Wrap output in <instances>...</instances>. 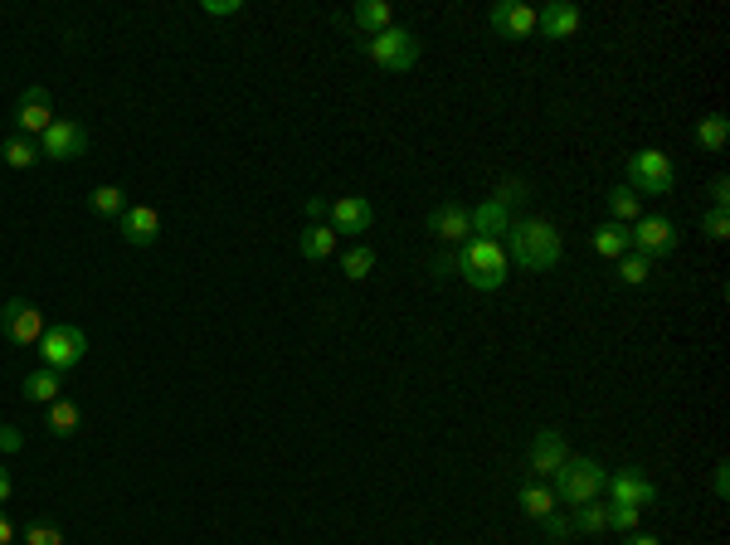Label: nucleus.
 I'll return each instance as SVG.
<instances>
[{
    "label": "nucleus",
    "mask_w": 730,
    "mask_h": 545,
    "mask_svg": "<svg viewBox=\"0 0 730 545\" xmlns=\"http://www.w3.org/2000/svg\"><path fill=\"white\" fill-rule=\"evenodd\" d=\"M580 25H584V15H580V5H570V0H550L546 10L536 15V30H546V39H570Z\"/></svg>",
    "instance_id": "f3484780"
},
{
    "label": "nucleus",
    "mask_w": 730,
    "mask_h": 545,
    "mask_svg": "<svg viewBox=\"0 0 730 545\" xmlns=\"http://www.w3.org/2000/svg\"><path fill=\"white\" fill-rule=\"evenodd\" d=\"M609 210H614L619 224H633V219H643V200H638L628 185H614V190H609Z\"/></svg>",
    "instance_id": "c756f323"
},
{
    "label": "nucleus",
    "mask_w": 730,
    "mask_h": 545,
    "mask_svg": "<svg viewBox=\"0 0 730 545\" xmlns=\"http://www.w3.org/2000/svg\"><path fill=\"white\" fill-rule=\"evenodd\" d=\"M570 526L584 531V536H599V531H609V507H599V502H580V507H570Z\"/></svg>",
    "instance_id": "c85d7f7f"
},
{
    "label": "nucleus",
    "mask_w": 730,
    "mask_h": 545,
    "mask_svg": "<svg viewBox=\"0 0 730 545\" xmlns=\"http://www.w3.org/2000/svg\"><path fill=\"white\" fill-rule=\"evenodd\" d=\"M297 249H302V258H312V263L331 258L336 254V234H331V224H307L302 239H297Z\"/></svg>",
    "instance_id": "5701e85b"
},
{
    "label": "nucleus",
    "mask_w": 730,
    "mask_h": 545,
    "mask_svg": "<svg viewBox=\"0 0 730 545\" xmlns=\"http://www.w3.org/2000/svg\"><path fill=\"white\" fill-rule=\"evenodd\" d=\"M429 273H434V278H448V273H458V258H453V254L434 258V263H429Z\"/></svg>",
    "instance_id": "a19ab883"
},
{
    "label": "nucleus",
    "mask_w": 730,
    "mask_h": 545,
    "mask_svg": "<svg viewBox=\"0 0 730 545\" xmlns=\"http://www.w3.org/2000/svg\"><path fill=\"white\" fill-rule=\"evenodd\" d=\"M10 492H15V482H10V473H5V468H0V507H5V502H10Z\"/></svg>",
    "instance_id": "c03bdc74"
},
{
    "label": "nucleus",
    "mask_w": 730,
    "mask_h": 545,
    "mask_svg": "<svg viewBox=\"0 0 730 545\" xmlns=\"http://www.w3.org/2000/svg\"><path fill=\"white\" fill-rule=\"evenodd\" d=\"M511 229V210L497 200H482L473 210V239H502Z\"/></svg>",
    "instance_id": "aec40b11"
},
{
    "label": "nucleus",
    "mask_w": 730,
    "mask_h": 545,
    "mask_svg": "<svg viewBox=\"0 0 730 545\" xmlns=\"http://www.w3.org/2000/svg\"><path fill=\"white\" fill-rule=\"evenodd\" d=\"M604 487H609L614 507H638V511H643V507H657V497H662V492H657V482L643 473V468H619V473L609 477Z\"/></svg>",
    "instance_id": "1a4fd4ad"
},
{
    "label": "nucleus",
    "mask_w": 730,
    "mask_h": 545,
    "mask_svg": "<svg viewBox=\"0 0 730 545\" xmlns=\"http://www.w3.org/2000/svg\"><path fill=\"white\" fill-rule=\"evenodd\" d=\"M604 482H609V473H604V463L599 458H565L560 463V473H555V502H565V507H580V502H594L599 492H604Z\"/></svg>",
    "instance_id": "7ed1b4c3"
},
{
    "label": "nucleus",
    "mask_w": 730,
    "mask_h": 545,
    "mask_svg": "<svg viewBox=\"0 0 730 545\" xmlns=\"http://www.w3.org/2000/svg\"><path fill=\"white\" fill-rule=\"evenodd\" d=\"M200 10H205V15H239V10H244V0H205Z\"/></svg>",
    "instance_id": "4c0bfd02"
},
{
    "label": "nucleus",
    "mask_w": 730,
    "mask_h": 545,
    "mask_svg": "<svg viewBox=\"0 0 730 545\" xmlns=\"http://www.w3.org/2000/svg\"><path fill=\"white\" fill-rule=\"evenodd\" d=\"M0 327H5V336H10L15 346H35L39 336H44V312H39L30 297H10V302L0 307Z\"/></svg>",
    "instance_id": "6e6552de"
},
{
    "label": "nucleus",
    "mask_w": 730,
    "mask_h": 545,
    "mask_svg": "<svg viewBox=\"0 0 730 545\" xmlns=\"http://www.w3.org/2000/svg\"><path fill=\"white\" fill-rule=\"evenodd\" d=\"M0 545H15V526H10L5 516H0Z\"/></svg>",
    "instance_id": "a18cd8bd"
},
{
    "label": "nucleus",
    "mask_w": 730,
    "mask_h": 545,
    "mask_svg": "<svg viewBox=\"0 0 730 545\" xmlns=\"http://www.w3.org/2000/svg\"><path fill=\"white\" fill-rule=\"evenodd\" d=\"M536 5H526V0H502V5H492V30L502 39H531L536 35Z\"/></svg>",
    "instance_id": "ddd939ff"
},
{
    "label": "nucleus",
    "mask_w": 730,
    "mask_h": 545,
    "mask_svg": "<svg viewBox=\"0 0 730 545\" xmlns=\"http://www.w3.org/2000/svg\"><path fill=\"white\" fill-rule=\"evenodd\" d=\"M623 181H628V190H633L638 200H643V195H672V185H677L672 156H662V151H653V146L633 151L628 166H623Z\"/></svg>",
    "instance_id": "20e7f679"
},
{
    "label": "nucleus",
    "mask_w": 730,
    "mask_h": 545,
    "mask_svg": "<svg viewBox=\"0 0 730 545\" xmlns=\"http://www.w3.org/2000/svg\"><path fill=\"white\" fill-rule=\"evenodd\" d=\"M628 239H633V254H643V258H662V254H672V249L682 244L677 224H672L667 215H643V219H633Z\"/></svg>",
    "instance_id": "0eeeda50"
},
{
    "label": "nucleus",
    "mask_w": 730,
    "mask_h": 545,
    "mask_svg": "<svg viewBox=\"0 0 730 545\" xmlns=\"http://www.w3.org/2000/svg\"><path fill=\"white\" fill-rule=\"evenodd\" d=\"M623 545H662V541H657V536H643V531H628Z\"/></svg>",
    "instance_id": "37998d69"
},
{
    "label": "nucleus",
    "mask_w": 730,
    "mask_h": 545,
    "mask_svg": "<svg viewBox=\"0 0 730 545\" xmlns=\"http://www.w3.org/2000/svg\"><path fill=\"white\" fill-rule=\"evenodd\" d=\"M361 49L370 64H380V69H390V73H404L419 64V39H414V30H404V25H390L380 35L361 39Z\"/></svg>",
    "instance_id": "39448f33"
},
{
    "label": "nucleus",
    "mask_w": 730,
    "mask_h": 545,
    "mask_svg": "<svg viewBox=\"0 0 730 545\" xmlns=\"http://www.w3.org/2000/svg\"><path fill=\"white\" fill-rule=\"evenodd\" d=\"M541 526H546V536H550V541H555V545H560V541H570V536H575V526H570V516H565V511H560V507L550 511V516H546V521H541Z\"/></svg>",
    "instance_id": "f704fd0d"
},
{
    "label": "nucleus",
    "mask_w": 730,
    "mask_h": 545,
    "mask_svg": "<svg viewBox=\"0 0 730 545\" xmlns=\"http://www.w3.org/2000/svg\"><path fill=\"white\" fill-rule=\"evenodd\" d=\"M429 234L443 239V244H468V234H473V210L458 205V200H438L434 210H429Z\"/></svg>",
    "instance_id": "f8f14e48"
},
{
    "label": "nucleus",
    "mask_w": 730,
    "mask_h": 545,
    "mask_svg": "<svg viewBox=\"0 0 730 545\" xmlns=\"http://www.w3.org/2000/svg\"><path fill=\"white\" fill-rule=\"evenodd\" d=\"M44 429L54 438H73L78 429H83V409L73 400H54L49 404V419H44Z\"/></svg>",
    "instance_id": "412c9836"
},
{
    "label": "nucleus",
    "mask_w": 730,
    "mask_h": 545,
    "mask_svg": "<svg viewBox=\"0 0 730 545\" xmlns=\"http://www.w3.org/2000/svg\"><path fill=\"white\" fill-rule=\"evenodd\" d=\"M706 195H711V205H726V200H730V181H726V176H716V181L706 185Z\"/></svg>",
    "instance_id": "ea45409f"
},
{
    "label": "nucleus",
    "mask_w": 730,
    "mask_h": 545,
    "mask_svg": "<svg viewBox=\"0 0 730 545\" xmlns=\"http://www.w3.org/2000/svg\"><path fill=\"white\" fill-rule=\"evenodd\" d=\"M492 200H497V205H507V210H511V205H521V200H526V181H516V176H511V181H502Z\"/></svg>",
    "instance_id": "c9c22d12"
},
{
    "label": "nucleus",
    "mask_w": 730,
    "mask_h": 545,
    "mask_svg": "<svg viewBox=\"0 0 730 545\" xmlns=\"http://www.w3.org/2000/svg\"><path fill=\"white\" fill-rule=\"evenodd\" d=\"M117 229H122V239H127L132 249H146V244H156V234H161V215H156L151 205H127V215L117 219Z\"/></svg>",
    "instance_id": "dca6fc26"
},
{
    "label": "nucleus",
    "mask_w": 730,
    "mask_h": 545,
    "mask_svg": "<svg viewBox=\"0 0 730 545\" xmlns=\"http://www.w3.org/2000/svg\"><path fill=\"white\" fill-rule=\"evenodd\" d=\"M375 263H380V254H375L370 244H351V249L341 254V273H346L351 283H361V278L375 273Z\"/></svg>",
    "instance_id": "cd10ccee"
},
{
    "label": "nucleus",
    "mask_w": 730,
    "mask_h": 545,
    "mask_svg": "<svg viewBox=\"0 0 730 545\" xmlns=\"http://www.w3.org/2000/svg\"><path fill=\"white\" fill-rule=\"evenodd\" d=\"M692 142L701 146V151H726V142H730V122L721 117V112L701 117V122H696V132H692Z\"/></svg>",
    "instance_id": "b1692460"
},
{
    "label": "nucleus",
    "mask_w": 730,
    "mask_h": 545,
    "mask_svg": "<svg viewBox=\"0 0 730 545\" xmlns=\"http://www.w3.org/2000/svg\"><path fill=\"white\" fill-rule=\"evenodd\" d=\"M20 395H25L30 404H44V409H49L54 400H64V375L49 370V365H44V370H30L25 385H20Z\"/></svg>",
    "instance_id": "a211bd4d"
},
{
    "label": "nucleus",
    "mask_w": 730,
    "mask_h": 545,
    "mask_svg": "<svg viewBox=\"0 0 730 545\" xmlns=\"http://www.w3.org/2000/svg\"><path fill=\"white\" fill-rule=\"evenodd\" d=\"M302 215H307V224H327L331 205L322 200V195H307V200H302Z\"/></svg>",
    "instance_id": "e433bc0d"
},
{
    "label": "nucleus",
    "mask_w": 730,
    "mask_h": 545,
    "mask_svg": "<svg viewBox=\"0 0 730 545\" xmlns=\"http://www.w3.org/2000/svg\"><path fill=\"white\" fill-rule=\"evenodd\" d=\"M638 516H643L638 507H614V502H609V531H623V536L638 531Z\"/></svg>",
    "instance_id": "72a5a7b5"
},
{
    "label": "nucleus",
    "mask_w": 730,
    "mask_h": 545,
    "mask_svg": "<svg viewBox=\"0 0 730 545\" xmlns=\"http://www.w3.org/2000/svg\"><path fill=\"white\" fill-rule=\"evenodd\" d=\"M648 273H653V258L633 254V249L619 258V283H628V288H643V283H648Z\"/></svg>",
    "instance_id": "7c9ffc66"
},
{
    "label": "nucleus",
    "mask_w": 730,
    "mask_h": 545,
    "mask_svg": "<svg viewBox=\"0 0 730 545\" xmlns=\"http://www.w3.org/2000/svg\"><path fill=\"white\" fill-rule=\"evenodd\" d=\"M570 458V448H565V438L555 434V429H541V434L531 438V458H526V468L536 477H555L560 473V463Z\"/></svg>",
    "instance_id": "2eb2a0df"
},
{
    "label": "nucleus",
    "mask_w": 730,
    "mask_h": 545,
    "mask_svg": "<svg viewBox=\"0 0 730 545\" xmlns=\"http://www.w3.org/2000/svg\"><path fill=\"white\" fill-rule=\"evenodd\" d=\"M453 258H458V273L468 278V288L497 292L507 283V249L497 239H468Z\"/></svg>",
    "instance_id": "f03ea898"
},
{
    "label": "nucleus",
    "mask_w": 730,
    "mask_h": 545,
    "mask_svg": "<svg viewBox=\"0 0 730 545\" xmlns=\"http://www.w3.org/2000/svg\"><path fill=\"white\" fill-rule=\"evenodd\" d=\"M88 205H93L98 219H122L127 215V190H122V185H98V190L88 195Z\"/></svg>",
    "instance_id": "bb28decb"
},
{
    "label": "nucleus",
    "mask_w": 730,
    "mask_h": 545,
    "mask_svg": "<svg viewBox=\"0 0 730 545\" xmlns=\"http://www.w3.org/2000/svg\"><path fill=\"white\" fill-rule=\"evenodd\" d=\"M54 127V112H49V88L44 83H30L25 93H20V103H15V132L20 137H44Z\"/></svg>",
    "instance_id": "9d476101"
},
{
    "label": "nucleus",
    "mask_w": 730,
    "mask_h": 545,
    "mask_svg": "<svg viewBox=\"0 0 730 545\" xmlns=\"http://www.w3.org/2000/svg\"><path fill=\"white\" fill-rule=\"evenodd\" d=\"M0 161H5L10 171H30V166L39 161V142H35V137H20V132H15L10 142L0 146Z\"/></svg>",
    "instance_id": "a878e982"
},
{
    "label": "nucleus",
    "mask_w": 730,
    "mask_h": 545,
    "mask_svg": "<svg viewBox=\"0 0 730 545\" xmlns=\"http://www.w3.org/2000/svg\"><path fill=\"white\" fill-rule=\"evenodd\" d=\"M565 254V239L550 219H516L507 229V258L516 268H531V273H550Z\"/></svg>",
    "instance_id": "f257e3e1"
},
{
    "label": "nucleus",
    "mask_w": 730,
    "mask_h": 545,
    "mask_svg": "<svg viewBox=\"0 0 730 545\" xmlns=\"http://www.w3.org/2000/svg\"><path fill=\"white\" fill-rule=\"evenodd\" d=\"M516 502H521V511H526L531 521H546L550 511H555V492H550L546 482H526V487L516 492Z\"/></svg>",
    "instance_id": "393cba45"
},
{
    "label": "nucleus",
    "mask_w": 730,
    "mask_h": 545,
    "mask_svg": "<svg viewBox=\"0 0 730 545\" xmlns=\"http://www.w3.org/2000/svg\"><path fill=\"white\" fill-rule=\"evenodd\" d=\"M351 25L365 30V39H370V35H380V30H390L395 20H390V5H385V0H361V5L351 10Z\"/></svg>",
    "instance_id": "4be33fe9"
},
{
    "label": "nucleus",
    "mask_w": 730,
    "mask_h": 545,
    "mask_svg": "<svg viewBox=\"0 0 730 545\" xmlns=\"http://www.w3.org/2000/svg\"><path fill=\"white\" fill-rule=\"evenodd\" d=\"M701 229H706L711 239H730V210H726V205H711L706 219H701Z\"/></svg>",
    "instance_id": "2f4dec72"
},
{
    "label": "nucleus",
    "mask_w": 730,
    "mask_h": 545,
    "mask_svg": "<svg viewBox=\"0 0 730 545\" xmlns=\"http://www.w3.org/2000/svg\"><path fill=\"white\" fill-rule=\"evenodd\" d=\"M589 244H594V254L614 258V263H619V258L633 249V239H628V224H619V219H604V224H594Z\"/></svg>",
    "instance_id": "6ab92c4d"
},
{
    "label": "nucleus",
    "mask_w": 730,
    "mask_h": 545,
    "mask_svg": "<svg viewBox=\"0 0 730 545\" xmlns=\"http://www.w3.org/2000/svg\"><path fill=\"white\" fill-rule=\"evenodd\" d=\"M39 356H44V365L49 370H73V365L88 356V336L73 327V322H59V327H44V336H39Z\"/></svg>",
    "instance_id": "423d86ee"
},
{
    "label": "nucleus",
    "mask_w": 730,
    "mask_h": 545,
    "mask_svg": "<svg viewBox=\"0 0 730 545\" xmlns=\"http://www.w3.org/2000/svg\"><path fill=\"white\" fill-rule=\"evenodd\" d=\"M25 545H64V531H59L54 521H35V526L25 531Z\"/></svg>",
    "instance_id": "473e14b6"
},
{
    "label": "nucleus",
    "mask_w": 730,
    "mask_h": 545,
    "mask_svg": "<svg viewBox=\"0 0 730 545\" xmlns=\"http://www.w3.org/2000/svg\"><path fill=\"white\" fill-rule=\"evenodd\" d=\"M730 492V473H726V463H716V497H726Z\"/></svg>",
    "instance_id": "79ce46f5"
},
{
    "label": "nucleus",
    "mask_w": 730,
    "mask_h": 545,
    "mask_svg": "<svg viewBox=\"0 0 730 545\" xmlns=\"http://www.w3.org/2000/svg\"><path fill=\"white\" fill-rule=\"evenodd\" d=\"M331 234H365L370 224H375V205L365 200V195H341L336 205H331Z\"/></svg>",
    "instance_id": "4468645a"
},
{
    "label": "nucleus",
    "mask_w": 730,
    "mask_h": 545,
    "mask_svg": "<svg viewBox=\"0 0 730 545\" xmlns=\"http://www.w3.org/2000/svg\"><path fill=\"white\" fill-rule=\"evenodd\" d=\"M25 448V434L20 429H0V453H20Z\"/></svg>",
    "instance_id": "58836bf2"
},
{
    "label": "nucleus",
    "mask_w": 730,
    "mask_h": 545,
    "mask_svg": "<svg viewBox=\"0 0 730 545\" xmlns=\"http://www.w3.org/2000/svg\"><path fill=\"white\" fill-rule=\"evenodd\" d=\"M83 151H88V132L78 122H69V117H54V127L39 137V156L44 161H78Z\"/></svg>",
    "instance_id": "9b49d317"
}]
</instances>
